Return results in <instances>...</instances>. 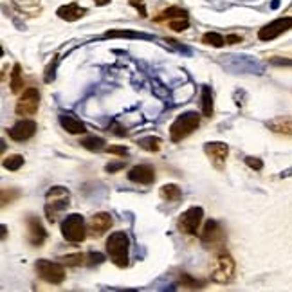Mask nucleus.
<instances>
[{"instance_id":"f257e3e1","label":"nucleus","mask_w":292,"mask_h":292,"mask_svg":"<svg viewBox=\"0 0 292 292\" xmlns=\"http://www.w3.org/2000/svg\"><path fill=\"white\" fill-rule=\"evenodd\" d=\"M235 270H237V263H235V258L227 251H218L211 260L209 276L215 283L226 285L233 281Z\"/></svg>"},{"instance_id":"f03ea898","label":"nucleus","mask_w":292,"mask_h":292,"mask_svg":"<svg viewBox=\"0 0 292 292\" xmlns=\"http://www.w3.org/2000/svg\"><path fill=\"white\" fill-rule=\"evenodd\" d=\"M128 247L130 240L123 231H115L107 238V255L110 262L119 269H125L128 265Z\"/></svg>"},{"instance_id":"7ed1b4c3","label":"nucleus","mask_w":292,"mask_h":292,"mask_svg":"<svg viewBox=\"0 0 292 292\" xmlns=\"http://www.w3.org/2000/svg\"><path fill=\"white\" fill-rule=\"evenodd\" d=\"M70 204V191L63 186H52L51 189L45 195V218L49 222L54 224L56 222V215L60 211L67 209Z\"/></svg>"},{"instance_id":"20e7f679","label":"nucleus","mask_w":292,"mask_h":292,"mask_svg":"<svg viewBox=\"0 0 292 292\" xmlns=\"http://www.w3.org/2000/svg\"><path fill=\"white\" fill-rule=\"evenodd\" d=\"M62 237L65 238L69 244H82L87 237V227H85V218L80 213L67 215L62 220Z\"/></svg>"},{"instance_id":"39448f33","label":"nucleus","mask_w":292,"mask_h":292,"mask_svg":"<svg viewBox=\"0 0 292 292\" xmlns=\"http://www.w3.org/2000/svg\"><path fill=\"white\" fill-rule=\"evenodd\" d=\"M200 125V118L197 112H184V114L177 115L170 126V139L171 143H181L188 135H191Z\"/></svg>"},{"instance_id":"423d86ee","label":"nucleus","mask_w":292,"mask_h":292,"mask_svg":"<svg viewBox=\"0 0 292 292\" xmlns=\"http://www.w3.org/2000/svg\"><path fill=\"white\" fill-rule=\"evenodd\" d=\"M34 270L44 281L51 285H62L65 281V267L58 262H51V260H38L34 263Z\"/></svg>"},{"instance_id":"0eeeda50","label":"nucleus","mask_w":292,"mask_h":292,"mask_svg":"<svg viewBox=\"0 0 292 292\" xmlns=\"http://www.w3.org/2000/svg\"><path fill=\"white\" fill-rule=\"evenodd\" d=\"M204 218V209L202 207H189L184 213L179 217L177 229L184 235H197V229L200 227V222Z\"/></svg>"},{"instance_id":"6e6552de","label":"nucleus","mask_w":292,"mask_h":292,"mask_svg":"<svg viewBox=\"0 0 292 292\" xmlns=\"http://www.w3.org/2000/svg\"><path fill=\"white\" fill-rule=\"evenodd\" d=\"M40 107V92L33 87L26 89L20 96V100L16 101V114L18 115H34Z\"/></svg>"},{"instance_id":"1a4fd4ad","label":"nucleus","mask_w":292,"mask_h":292,"mask_svg":"<svg viewBox=\"0 0 292 292\" xmlns=\"http://www.w3.org/2000/svg\"><path fill=\"white\" fill-rule=\"evenodd\" d=\"M288 29H292V16H283V18H278L274 20V22L263 26L262 29L258 31V38L262 42H270Z\"/></svg>"},{"instance_id":"9d476101","label":"nucleus","mask_w":292,"mask_h":292,"mask_svg":"<svg viewBox=\"0 0 292 292\" xmlns=\"http://www.w3.org/2000/svg\"><path fill=\"white\" fill-rule=\"evenodd\" d=\"M204 152L209 157V161L213 163V166L217 170H222L224 164H226V159L229 155V146L226 143H220V141H215V143H207L204 146Z\"/></svg>"},{"instance_id":"9b49d317","label":"nucleus","mask_w":292,"mask_h":292,"mask_svg":"<svg viewBox=\"0 0 292 292\" xmlns=\"http://www.w3.org/2000/svg\"><path fill=\"white\" fill-rule=\"evenodd\" d=\"M27 240L33 247H42L44 242L47 240V231L38 217L27 218Z\"/></svg>"},{"instance_id":"f8f14e48","label":"nucleus","mask_w":292,"mask_h":292,"mask_svg":"<svg viewBox=\"0 0 292 292\" xmlns=\"http://www.w3.org/2000/svg\"><path fill=\"white\" fill-rule=\"evenodd\" d=\"M36 133V123L29 121V119H24L18 121L16 125H13L11 128H8V135L11 137L16 143H24V141L31 139V137Z\"/></svg>"},{"instance_id":"ddd939ff","label":"nucleus","mask_w":292,"mask_h":292,"mask_svg":"<svg viewBox=\"0 0 292 292\" xmlns=\"http://www.w3.org/2000/svg\"><path fill=\"white\" fill-rule=\"evenodd\" d=\"M128 181L135 182V184H144L148 186L155 181V170H153L150 164H139V166H133L128 171Z\"/></svg>"},{"instance_id":"4468645a","label":"nucleus","mask_w":292,"mask_h":292,"mask_svg":"<svg viewBox=\"0 0 292 292\" xmlns=\"http://www.w3.org/2000/svg\"><path fill=\"white\" fill-rule=\"evenodd\" d=\"M199 237L204 244L215 245V244H220V242L224 240V231H222V227L218 226L217 220H207V222L204 224Z\"/></svg>"},{"instance_id":"2eb2a0df","label":"nucleus","mask_w":292,"mask_h":292,"mask_svg":"<svg viewBox=\"0 0 292 292\" xmlns=\"http://www.w3.org/2000/svg\"><path fill=\"white\" fill-rule=\"evenodd\" d=\"M112 227V217L105 211L101 213H96L92 215V218L89 220V229H90V235L92 237H103L108 229Z\"/></svg>"},{"instance_id":"dca6fc26","label":"nucleus","mask_w":292,"mask_h":292,"mask_svg":"<svg viewBox=\"0 0 292 292\" xmlns=\"http://www.w3.org/2000/svg\"><path fill=\"white\" fill-rule=\"evenodd\" d=\"M11 4L20 15L36 16L42 11V0H11Z\"/></svg>"},{"instance_id":"f3484780","label":"nucleus","mask_w":292,"mask_h":292,"mask_svg":"<svg viewBox=\"0 0 292 292\" xmlns=\"http://www.w3.org/2000/svg\"><path fill=\"white\" fill-rule=\"evenodd\" d=\"M56 13H58V16L62 20H67V22H76V20H80L82 16L87 15V9L80 8L76 2H72V4L62 6V8H60Z\"/></svg>"},{"instance_id":"a211bd4d","label":"nucleus","mask_w":292,"mask_h":292,"mask_svg":"<svg viewBox=\"0 0 292 292\" xmlns=\"http://www.w3.org/2000/svg\"><path fill=\"white\" fill-rule=\"evenodd\" d=\"M267 128L283 135H292V115H278L267 121Z\"/></svg>"},{"instance_id":"6ab92c4d","label":"nucleus","mask_w":292,"mask_h":292,"mask_svg":"<svg viewBox=\"0 0 292 292\" xmlns=\"http://www.w3.org/2000/svg\"><path fill=\"white\" fill-rule=\"evenodd\" d=\"M60 125H62L63 130L69 133H85L87 132L85 123H82L78 118H74V115H70V114L60 115Z\"/></svg>"},{"instance_id":"aec40b11","label":"nucleus","mask_w":292,"mask_h":292,"mask_svg":"<svg viewBox=\"0 0 292 292\" xmlns=\"http://www.w3.org/2000/svg\"><path fill=\"white\" fill-rule=\"evenodd\" d=\"M177 18H188V13L184 11V9H181V8H168V9H164V11H161V15H157L155 16V20L157 22H171V20H177Z\"/></svg>"},{"instance_id":"412c9836","label":"nucleus","mask_w":292,"mask_h":292,"mask_svg":"<svg viewBox=\"0 0 292 292\" xmlns=\"http://www.w3.org/2000/svg\"><path fill=\"white\" fill-rule=\"evenodd\" d=\"M9 85H11V92L13 94H20L24 90V80H22V67L18 63L13 65L11 70V80H9Z\"/></svg>"},{"instance_id":"4be33fe9","label":"nucleus","mask_w":292,"mask_h":292,"mask_svg":"<svg viewBox=\"0 0 292 292\" xmlns=\"http://www.w3.org/2000/svg\"><path fill=\"white\" fill-rule=\"evenodd\" d=\"M159 193L164 200H168V202H177V200H181V197H182V191L177 184H164Z\"/></svg>"},{"instance_id":"5701e85b","label":"nucleus","mask_w":292,"mask_h":292,"mask_svg":"<svg viewBox=\"0 0 292 292\" xmlns=\"http://www.w3.org/2000/svg\"><path fill=\"white\" fill-rule=\"evenodd\" d=\"M137 144H139L143 150H146V152H159L161 146H163V141L155 135H148V137H141V139L137 141Z\"/></svg>"},{"instance_id":"b1692460","label":"nucleus","mask_w":292,"mask_h":292,"mask_svg":"<svg viewBox=\"0 0 292 292\" xmlns=\"http://www.w3.org/2000/svg\"><path fill=\"white\" fill-rule=\"evenodd\" d=\"M80 143H82L83 148L90 150V152H101V150H105V139H103V137L90 135V137L82 139Z\"/></svg>"},{"instance_id":"393cba45","label":"nucleus","mask_w":292,"mask_h":292,"mask_svg":"<svg viewBox=\"0 0 292 292\" xmlns=\"http://www.w3.org/2000/svg\"><path fill=\"white\" fill-rule=\"evenodd\" d=\"M202 114L206 118L213 115V92L207 85L202 87Z\"/></svg>"},{"instance_id":"a878e982","label":"nucleus","mask_w":292,"mask_h":292,"mask_svg":"<svg viewBox=\"0 0 292 292\" xmlns=\"http://www.w3.org/2000/svg\"><path fill=\"white\" fill-rule=\"evenodd\" d=\"M105 36L107 38H118V36H123V38H144V40H150L152 36H148V34H143V33H135V31H107L105 33Z\"/></svg>"},{"instance_id":"bb28decb","label":"nucleus","mask_w":292,"mask_h":292,"mask_svg":"<svg viewBox=\"0 0 292 292\" xmlns=\"http://www.w3.org/2000/svg\"><path fill=\"white\" fill-rule=\"evenodd\" d=\"M4 168L6 170H9V171H16V170H20V168L24 166V157L20 155V153H15V155H9V157H6L4 159Z\"/></svg>"},{"instance_id":"cd10ccee","label":"nucleus","mask_w":292,"mask_h":292,"mask_svg":"<svg viewBox=\"0 0 292 292\" xmlns=\"http://www.w3.org/2000/svg\"><path fill=\"white\" fill-rule=\"evenodd\" d=\"M202 42L206 45H213V47H224L226 45V38L222 36V34H218V33H206L202 36Z\"/></svg>"},{"instance_id":"c85d7f7f","label":"nucleus","mask_w":292,"mask_h":292,"mask_svg":"<svg viewBox=\"0 0 292 292\" xmlns=\"http://www.w3.org/2000/svg\"><path fill=\"white\" fill-rule=\"evenodd\" d=\"M63 263L69 267H80V265H85L87 267V255L83 252H78V255H69V256H63Z\"/></svg>"},{"instance_id":"c756f323","label":"nucleus","mask_w":292,"mask_h":292,"mask_svg":"<svg viewBox=\"0 0 292 292\" xmlns=\"http://www.w3.org/2000/svg\"><path fill=\"white\" fill-rule=\"evenodd\" d=\"M179 283L182 285L184 288H191V290H195V288H202V281H197V280H193L189 274H186V272H182V276H181V281Z\"/></svg>"},{"instance_id":"7c9ffc66","label":"nucleus","mask_w":292,"mask_h":292,"mask_svg":"<svg viewBox=\"0 0 292 292\" xmlns=\"http://www.w3.org/2000/svg\"><path fill=\"white\" fill-rule=\"evenodd\" d=\"M168 27H170L171 31H175V33H181V31L188 29L189 24H188V18H177V20H171V22H168Z\"/></svg>"},{"instance_id":"2f4dec72","label":"nucleus","mask_w":292,"mask_h":292,"mask_svg":"<svg viewBox=\"0 0 292 292\" xmlns=\"http://www.w3.org/2000/svg\"><path fill=\"white\" fill-rule=\"evenodd\" d=\"M105 262V256L101 252H87V267H94L100 265Z\"/></svg>"},{"instance_id":"473e14b6","label":"nucleus","mask_w":292,"mask_h":292,"mask_svg":"<svg viewBox=\"0 0 292 292\" xmlns=\"http://www.w3.org/2000/svg\"><path fill=\"white\" fill-rule=\"evenodd\" d=\"M18 195H20L18 189H9V191L8 189H4V191H2V206H6L8 202H11V200Z\"/></svg>"},{"instance_id":"72a5a7b5","label":"nucleus","mask_w":292,"mask_h":292,"mask_svg":"<svg viewBox=\"0 0 292 292\" xmlns=\"http://www.w3.org/2000/svg\"><path fill=\"white\" fill-rule=\"evenodd\" d=\"M245 164H247L249 168H252V170H256V171L263 168L262 159H258V157H245Z\"/></svg>"},{"instance_id":"f704fd0d","label":"nucleus","mask_w":292,"mask_h":292,"mask_svg":"<svg viewBox=\"0 0 292 292\" xmlns=\"http://www.w3.org/2000/svg\"><path fill=\"white\" fill-rule=\"evenodd\" d=\"M272 65H281V67H292V60L290 58H281V56H274L269 60Z\"/></svg>"},{"instance_id":"c9c22d12","label":"nucleus","mask_w":292,"mask_h":292,"mask_svg":"<svg viewBox=\"0 0 292 292\" xmlns=\"http://www.w3.org/2000/svg\"><path fill=\"white\" fill-rule=\"evenodd\" d=\"M107 152L114 153V155H126V153H128V150H126L125 146H108Z\"/></svg>"},{"instance_id":"e433bc0d","label":"nucleus","mask_w":292,"mask_h":292,"mask_svg":"<svg viewBox=\"0 0 292 292\" xmlns=\"http://www.w3.org/2000/svg\"><path fill=\"white\" fill-rule=\"evenodd\" d=\"M123 168H125V163H123V161H119V163H110V164H107V171H108V173H115V171L123 170Z\"/></svg>"},{"instance_id":"4c0bfd02","label":"nucleus","mask_w":292,"mask_h":292,"mask_svg":"<svg viewBox=\"0 0 292 292\" xmlns=\"http://www.w3.org/2000/svg\"><path fill=\"white\" fill-rule=\"evenodd\" d=\"M56 63H58V60H56L54 63H51V65L47 67V72H45V82H52V80H54V69H56Z\"/></svg>"},{"instance_id":"58836bf2","label":"nucleus","mask_w":292,"mask_h":292,"mask_svg":"<svg viewBox=\"0 0 292 292\" xmlns=\"http://www.w3.org/2000/svg\"><path fill=\"white\" fill-rule=\"evenodd\" d=\"M130 4L133 6V8H137L141 11V16H146V9H144V6H143V0H132Z\"/></svg>"},{"instance_id":"ea45409f","label":"nucleus","mask_w":292,"mask_h":292,"mask_svg":"<svg viewBox=\"0 0 292 292\" xmlns=\"http://www.w3.org/2000/svg\"><path fill=\"white\" fill-rule=\"evenodd\" d=\"M238 42H242V36H238V34H229V36H226V44H238Z\"/></svg>"},{"instance_id":"a19ab883","label":"nucleus","mask_w":292,"mask_h":292,"mask_svg":"<svg viewBox=\"0 0 292 292\" xmlns=\"http://www.w3.org/2000/svg\"><path fill=\"white\" fill-rule=\"evenodd\" d=\"M96 2V6H107V4H110V0H94Z\"/></svg>"}]
</instances>
